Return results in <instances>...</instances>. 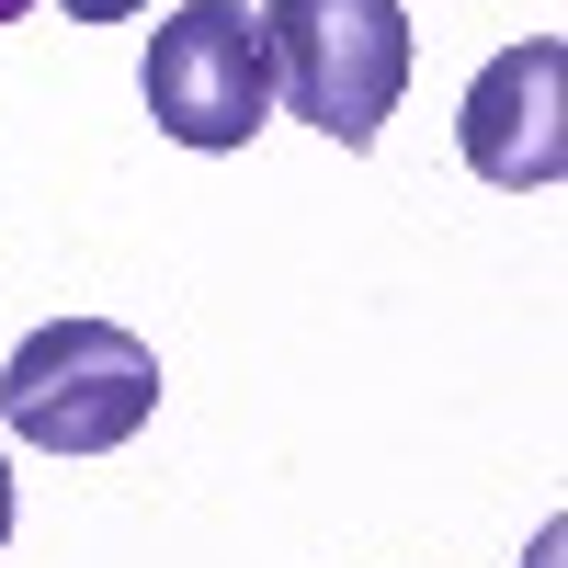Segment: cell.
<instances>
[{
	"label": "cell",
	"mask_w": 568,
	"mask_h": 568,
	"mask_svg": "<svg viewBox=\"0 0 568 568\" xmlns=\"http://www.w3.org/2000/svg\"><path fill=\"white\" fill-rule=\"evenodd\" d=\"M149 409H160V353L114 318H45L0 364V420L34 455H114L149 433Z\"/></svg>",
	"instance_id": "cell-1"
},
{
	"label": "cell",
	"mask_w": 568,
	"mask_h": 568,
	"mask_svg": "<svg viewBox=\"0 0 568 568\" xmlns=\"http://www.w3.org/2000/svg\"><path fill=\"white\" fill-rule=\"evenodd\" d=\"M262 58H273V103L284 114H307L342 149H375V125L409 91V12L398 0H273Z\"/></svg>",
	"instance_id": "cell-2"
},
{
	"label": "cell",
	"mask_w": 568,
	"mask_h": 568,
	"mask_svg": "<svg viewBox=\"0 0 568 568\" xmlns=\"http://www.w3.org/2000/svg\"><path fill=\"white\" fill-rule=\"evenodd\" d=\"M149 114L182 149H251L273 114V58H262V12L251 0H194L171 12L149 45Z\"/></svg>",
	"instance_id": "cell-3"
},
{
	"label": "cell",
	"mask_w": 568,
	"mask_h": 568,
	"mask_svg": "<svg viewBox=\"0 0 568 568\" xmlns=\"http://www.w3.org/2000/svg\"><path fill=\"white\" fill-rule=\"evenodd\" d=\"M568 45L557 34H524L478 69V91L455 103V136H466V171L478 182H511V194H546L568 171Z\"/></svg>",
	"instance_id": "cell-4"
},
{
	"label": "cell",
	"mask_w": 568,
	"mask_h": 568,
	"mask_svg": "<svg viewBox=\"0 0 568 568\" xmlns=\"http://www.w3.org/2000/svg\"><path fill=\"white\" fill-rule=\"evenodd\" d=\"M69 23H125V12H149V0H58Z\"/></svg>",
	"instance_id": "cell-5"
},
{
	"label": "cell",
	"mask_w": 568,
	"mask_h": 568,
	"mask_svg": "<svg viewBox=\"0 0 568 568\" xmlns=\"http://www.w3.org/2000/svg\"><path fill=\"white\" fill-rule=\"evenodd\" d=\"M0 546H12V466H0Z\"/></svg>",
	"instance_id": "cell-6"
},
{
	"label": "cell",
	"mask_w": 568,
	"mask_h": 568,
	"mask_svg": "<svg viewBox=\"0 0 568 568\" xmlns=\"http://www.w3.org/2000/svg\"><path fill=\"white\" fill-rule=\"evenodd\" d=\"M23 12H45V0H0V23H23Z\"/></svg>",
	"instance_id": "cell-7"
}]
</instances>
